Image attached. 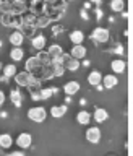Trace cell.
Masks as SVG:
<instances>
[{
	"label": "cell",
	"mask_w": 133,
	"mask_h": 156,
	"mask_svg": "<svg viewBox=\"0 0 133 156\" xmlns=\"http://www.w3.org/2000/svg\"><path fill=\"white\" fill-rule=\"evenodd\" d=\"M39 80V78H36V75H33V73H29V72H16V75H15V81H16V85H19V86H26V88H29V86H33L34 83H36Z\"/></svg>",
	"instance_id": "cell-1"
},
{
	"label": "cell",
	"mask_w": 133,
	"mask_h": 156,
	"mask_svg": "<svg viewBox=\"0 0 133 156\" xmlns=\"http://www.w3.org/2000/svg\"><path fill=\"white\" fill-rule=\"evenodd\" d=\"M21 21H23V18L18 13H3L2 18H0V23L5 28H19Z\"/></svg>",
	"instance_id": "cell-2"
},
{
	"label": "cell",
	"mask_w": 133,
	"mask_h": 156,
	"mask_svg": "<svg viewBox=\"0 0 133 156\" xmlns=\"http://www.w3.org/2000/svg\"><path fill=\"white\" fill-rule=\"evenodd\" d=\"M46 117H47V111L44 109V107H41V106H34V107H31V109L28 111V119L33 120V122H37V124L44 122Z\"/></svg>",
	"instance_id": "cell-3"
},
{
	"label": "cell",
	"mask_w": 133,
	"mask_h": 156,
	"mask_svg": "<svg viewBox=\"0 0 133 156\" xmlns=\"http://www.w3.org/2000/svg\"><path fill=\"white\" fill-rule=\"evenodd\" d=\"M109 37H110L109 29L99 28V26H97L94 31H93V34H91V39L94 42H107V41H109Z\"/></svg>",
	"instance_id": "cell-4"
},
{
	"label": "cell",
	"mask_w": 133,
	"mask_h": 156,
	"mask_svg": "<svg viewBox=\"0 0 133 156\" xmlns=\"http://www.w3.org/2000/svg\"><path fill=\"white\" fill-rule=\"evenodd\" d=\"M26 72L29 73H33V75H36L37 72H41V68H42V62L37 58V55H34V57H29L28 60H26Z\"/></svg>",
	"instance_id": "cell-5"
},
{
	"label": "cell",
	"mask_w": 133,
	"mask_h": 156,
	"mask_svg": "<svg viewBox=\"0 0 133 156\" xmlns=\"http://www.w3.org/2000/svg\"><path fill=\"white\" fill-rule=\"evenodd\" d=\"M86 140L89 141V143L93 145H97L101 141V130H99V127H89V129L86 130Z\"/></svg>",
	"instance_id": "cell-6"
},
{
	"label": "cell",
	"mask_w": 133,
	"mask_h": 156,
	"mask_svg": "<svg viewBox=\"0 0 133 156\" xmlns=\"http://www.w3.org/2000/svg\"><path fill=\"white\" fill-rule=\"evenodd\" d=\"M31 143H33V135L28 133V132H21V133L16 136V145L19 146V148L26 150V148L31 146Z\"/></svg>",
	"instance_id": "cell-7"
},
{
	"label": "cell",
	"mask_w": 133,
	"mask_h": 156,
	"mask_svg": "<svg viewBox=\"0 0 133 156\" xmlns=\"http://www.w3.org/2000/svg\"><path fill=\"white\" fill-rule=\"evenodd\" d=\"M86 47L83 46V44H73L72 51H70V57L76 58V60H81V58L86 57Z\"/></svg>",
	"instance_id": "cell-8"
},
{
	"label": "cell",
	"mask_w": 133,
	"mask_h": 156,
	"mask_svg": "<svg viewBox=\"0 0 133 156\" xmlns=\"http://www.w3.org/2000/svg\"><path fill=\"white\" fill-rule=\"evenodd\" d=\"M101 85L106 88V90H112V88H115L117 85H119V78H117L115 75H106V76H102V80H101Z\"/></svg>",
	"instance_id": "cell-9"
},
{
	"label": "cell",
	"mask_w": 133,
	"mask_h": 156,
	"mask_svg": "<svg viewBox=\"0 0 133 156\" xmlns=\"http://www.w3.org/2000/svg\"><path fill=\"white\" fill-rule=\"evenodd\" d=\"M47 54H49V57H51V62H57L58 57L63 54V49L58 46V44H54V46H51L47 49Z\"/></svg>",
	"instance_id": "cell-10"
},
{
	"label": "cell",
	"mask_w": 133,
	"mask_h": 156,
	"mask_svg": "<svg viewBox=\"0 0 133 156\" xmlns=\"http://www.w3.org/2000/svg\"><path fill=\"white\" fill-rule=\"evenodd\" d=\"M63 91H65L67 96L76 94V93L80 91V83L78 81H67L65 85H63Z\"/></svg>",
	"instance_id": "cell-11"
},
{
	"label": "cell",
	"mask_w": 133,
	"mask_h": 156,
	"mask_svg": "<svg viewBox=\"0 0 133 156\" xmlns=\"http://www.w3.org/2000/svg\"><path fill=\"white\" fill-rule=\"evenodd\" d=\"M46 36L44 34H36V36H33V39H31V46L34 47V49H37V51H42L44 47H46Z\"/></svg>",
	"instance_id": "cell-12"
},
{
	"label": "cell",
	"mask_w": 133,
	"mask_h": 156,
	"mask_svg": "<svg viewBox=\"0 0 133 156\" xmlns=\"http://www.w3.org/2000/svg\"><path fill=\"white\" fill-rule=\"evenodd\" d=\"M107 117H109V112H107L106 109H102V107H96L94 114L91 115V119H94L97 124H102V122L107 120Z\"/></svg>",
	"instance_id": "cell-13"
},
{
	"label": "cell",
	"mask_w": 133,
	"mask_h": 156,
	"mask_svg": "<svg viewBox=\"0 0 133 156\" xmlns=\"http://www.w3.org/2000/svg\"><path fill=\"white\" fill-rule=\"evenodd\" d=\"M110 68L114 73H124L125 68H127V63L124 58H115V60L110 62Z\"/></svg>",
	"instance_id": "cell-14"
},
{
	"label": "cell",
	"mask_w": 133,
	"mask_h": 156,
	"mask_svg": "<svg viewBox=\"0 0 133 156\" xmlns=\"http://www.w3.org/2000/svg\"><path fill=\"white\" fill-rule=\"evenodd\" d=\"M10 101L13 102L15 107H21L23 106V94L19 90H12L10 91Z\"/></svg>",
	"instance_id": "cell-15"
},
{
	"label": "cell",
	"mask_w": 133,
	"mask_h": 156,
	"mask_svg": "<svg viewBox=\"0 0 133 156\" xmlns=\"http://www.w3.org/2000/svg\"><path fill=\"white\" fill-rule=\"evenodd\" d=\"M68 111V106L67 104H60V106H54L51 107V115L55 117V119H60V117H63L67 114Z\"/></svg>",
	"instance_id": "cell-16"
},
{
	"label": "cell",
	"mask_w": 133,
	"mask_h": 156,
	"mask_svg": "<svg viewBox=\"0 0 133 156\" xmlns=\"http://www.w3.org/2000/svg\"><path fill=\"white\" fill-rule=\"evenodd\" d=\"M10 42H12L15 47H21V44L24 42V34L19 31V29L15 31V33H12L10 34Z\"/></svg>",
	"instance_id": "cell-17"
},
{
	"label": "cell",
	"mask_w": 133,
	"mask_h": 156,
	"mask_svg": "<svg viewBox=\"0 0 133 156\" xmlns=\"http://www.w3.org/2000/svg\"><path fill=\"white\" fill-rule=\"evenodd\" d=\"M51 70H52V76L57 78V76H62L63 73H65V67H63L62 63H58V62H52L51 63Z\"/></svg>",
	"instance_id": "cell-18"
},
{
	"label": "cell",
	"mask_w": 133,
	"mask_h": 156,
	"mask_svg": "<svg viewBox=\"0 0 133 156\" xmlns=\"http://www.w3.org/2000/svg\"><path fill=\"white\" fill-rule=\"evenodd\" d=\"M101 80H102V75H101V72H97V70H93L89 75H88V83H89L91 86L99 85Z\"/></svg>",
	"instance_id": "cell-19"
},
{
	"label": "cell",
	"mask_w": 133,
	"mask_h": 156,
	"mask_svg": "<svg viewBox=\"0 0 133 156\" xmlns=\"http://www.w3.org/2000/svg\"><path fill=\"white\" fill-rule=\"evenodd\" d=\"M70 41L73 44H83V41H85V33L80 31V29H75V31L70 33Z\"/></svg>",
	"instance_id": "cell-20"
},
{
	"label": "cell",
	"mask_w": 133,
	"mask_h": 156,
	"mask_svg": "<svg viewBox=\"0 0 133 156\" xmlns=\"http://www.w3.org/2000/svg\"><path fill=\"white\" fill-rule=\"evenodd\" d=\"M76 122H78V124H81V125H88L91 122V114H89V112H86V111H80L76 114Z\"/></svg>",
	"instance_id": "cell-21"
},
{
	"label": "cell",
	"mask_w": 133,
	"mask_h": 156,
	"mask_svg": "<svg viewBox=\"0 0 133 156\" xmlns=\"http://www.w3.org/2000/svg\"><path fill=\"white\" fill-rule=\"evenodd\" d=\"M12 145H13L12 135H10V133H2V135H0V148L7 150V148H10Z\"/></svg>",
	"instance_id": "cell-22"
},
{
	"label": "cell",
	"mask_w": 133,
	"mask_h": 156,
	"mask_svg": "<svg viewBox=\"0 0 133 156\" xmlns=\"http://www.w3.org/2000/svg\"><path fill=\"white\" fill-rule=\"evenodd\" d=\"M2 72H3V76L12 78V76L16 75V65H13V63H7V65L2 67Z\"/></svg>",
	"instance_id": "cell-23"
},
{
	"label": "cell",
	"mask_w": 133,
	"mask_h": 156,
	"mask_svg": "<svg viewBox=\"0 0 133 156\" xmlns=\"http://www.w3.org/2000/svg\"><path fill=\"white\" fill-rule=\"evenodd\" d=\"M109 7H110L112 12L120 13V12H124V8H125V2H124V0H110Z\"/></svg>",
	"instance_id": "cell-24"
},
{
	"label": "cell",
	"mask_w": 133,
	"mask_h": 156,
	"mask_svg": "<svg viewBox=\"0 0 133 156\" xmlns=\"http://www.w3.org/2000/svg\"><path fill=\"white\" fill-rule=\"evenodd\" d=\"M10 57H12V60L19 62V60H23V57H24V51L21 47H13L12 52H10Z\"/></svg>",
	"instance_id": "cell-25"
},
{
	"label": "cell",
	"mask_w": 133,
	"mask_h": 156,
	"mask_svg": "<svg viewBox=\"0 0 133 156\" xmlns=\"http://www.w3.org/2000/svg\"><path fill=\"white\" fill-rule=\"evenodd\" d=\"M39 96H41V101L49 99V98H52V96H54V93H52V86H51V88H41V90H39Z\"/></svg>",
	"instance_id": "cell-26"
},
{
	"label": "cell",
	"mask_w": 133,
	"mask_h": 156,
	"mask_svg": "<svg viewBox=\"0 0 133 156\" xmlns=\"http://www.w3.org/2000/svg\"><path fill=\"white\" fill-rule=\"evenodd\" d=\"M94 15H96V20L99 21V20H102V16H104V12H102L101 8H97V7H96V10H94Z\"/></svg>",
	"instance_id": "cell-27"
},
{
	"label": "cell",
	"mask_w": 133,
	"mask_h": 156,
	"mask_svg": "<svg viewBox=\"0 0 133 156\" xmlns=\"http://www.w3.org/2000/svg\"><path fill=\"white\" fill-rule=\"evenodd\" d=\"M80 16L85 20V21H88L89 20V15H88V10H85V8H81V12H80Z\"/></svg>",
	"instance_id": "cell-28"
},
{
	"label": "cell",
	"mask_w": 133,
	"mask_h": 156,
	"mask_svg": "<svg viewBox=\"0 0 133 156\" xmlns=\"http://www.w3.org/2000/svg\"><path fill=\"white\" fill-rule=\"evenodd\" d=\"M112 52H114V54H124V46H122V44H117L115 49Z\"/></svg>",
	"instance_id": "cell-29"
},
{
	"label": "cell",
	"mask_w": 133,
	"mask_h": 156,
	"mask_svg": "<svg viewBox=\"0 0 133 156\" xmlns=\"http://www.w3.org/2000/svg\"><path fill=\"white\" fill-rule=\"evenodd\" d=\"M31 99H33V101H41V96H39V91H31Z\"/></svg>",
	"instance_id": "cell-30"
},
{
	"label": "cell",
	"mask_w": 133,
	"mask_h": 156,
	"mask_svg": "<svg viewBox=\"0 0 133 156\" xmlns=\"http://www.w3.org/2000/svg\"><path fill=\"white\" fill-rule=\"evenodd\" d=\"M52 33H54V34H57V33L60 34V33H63V26H60V24H58V26H54V28H52Z\"/></svg>",
	"instance_id": "cell-31"
},
{
	"label": "cell",
	"mask_w": 133,
	"mask_h": 156,
	"mask_svg": "<svg viewBox=\"0 0 133 156\" xmlns=\"http://www.w3.org/2000/svg\"><path fill=\"white\" fill-rule=\"evenodd\" d=\"M81 60H83V62H80V65H81V67H85V68H86V67H89V65H91V62L88 60V58H81Z\"/></svg>",
	"instance_id": "cell-32"
},
{
	"label": "cell",
	"mask_w": 133,
	"mask_h": 156,
	"mask_svg": "<svg viewBox=\"0 0 133 156\" xmlns=\"http://www.w3.org/2000/svg\"><path fill=\"white\" fill-rule=\"evenodd\" d=\"M7 156H24V153H23V151H12V153H10V154H7Z\"/></svg>",
	"instance_id": "cell-33"
},
{
	"label": "cell",
	"mask_w": 133,
	"mask_h": 156,
	"mask_svg": "<svg viewBox=\"0 0 133 156\" xmlns=\"http://www.w3.org/2000/svg\"><path fill=\"white\" fill-rule=\"evenodd\" d=\"M5 99H7V96H5V93L0 90V106H2L3 102H5Z\"/></svg>",
	"instance_id": "cell-34"
},
{
	"label": "cell",
	"mask_w": 133,
	"mask_h": 156,
	"mask_svg": "<svg viewBox=\"0 0 133 156\" xmlns=\"http://www.w3.org/2000/svg\"><path fill=\"white\" fill-rule=\"evenodd\" d=\"M8 111H0V119H8Z\"/></svg>",
	"instance_id": "cell-35"
},
{
	"label": "cell",
	"mask_w": 133,
	"mask_h": 156,
	"mask_svg": "<svg viewBox=\"0 0 133 156\" xmlns=\"http://www.w3.org/2000/svg\"><path fill=\"white\" fill-rule=\"evenodd\" d=\"M80 106H83V107H85V106H88V101L85 99V98H81V99H80Z\"/></svg>",
	"instance_id": "cell-36"
},
{
	"label": "cell",
	"mask_w": 133,
	"mask_h": 156,
	"mask_svg": "<svg viewBox=\"0 0 133 156\" xmlns=\"http://www.w3.org/2000/svg\"><path fill=\"white\" fill-rule=\"evenodd\" d=\"M89 3H96V5H101L102 0H89Z\"/></svg>",
	"instance_id": "cell-37"
},
{
	"label": "cell",
	"mask_w": 133,
	"mask_h": 156,
	"mask_svg": "<svg viewBox=\"0 0 133 156\" xmlns=\"http://www.w3.org/2000/svg\"><path fill=\"white\" fill-rule=\"evenodd\" d=\"M96 90H97V91H102V90H104V86L99 83V85H96Z\"/></svg>",
	"instance_id": "cell-38"
},
{
	"label": "cell",
	"mask_w": 133,
	"mask_h": 156,
	"mask_svg": "<svg viewBox=\"0 0 133 156\" xmlns=\"http://www.w3.org/2000/svg\"><path fill=\"white\" fill-rule=\"evenodd\" d=\"M65 102H67V104H70V102H72V96H67L65 98Z\"/></svg>",
	"instance_id": "cell-39"
},
{
	"label": "cell",
	"mask_w": 133,
	"mask_h": 156,
	"mask_svg": "<svg viewBox=\"0 0 133 156\" xmlns=\"http://www.w3.org/2000/svg\"><path fill=\"white\" fill-rule=\"evenodd\" d=\"M89 7H91V3H89V2H86V3H85V7H83V8H85V10H88Z\"/></svg>",
	"instance_id": "cell-40"
},
{
	"label": "cell",
	"mask_w": 133,
	"mask_h": 156,
	"mask_svg": "<svg viewBox=\"0 0 133 156\" xmlns=\"http://www.w3.org/2000/svg\"><path fill=\"white\" fill-rule=\"evenodd\" d=\"M2 46H3V42H2V41H0V49H2Z\"/></svg>",
	"instance_id": "cell-41"
},
{
	"label": "cell",
	"mask_w": 133,
	"mask_h": 156,
	"mask_svg": "<svg viewBox=\"0 0 133 156\" xmlns=\"http://www.w3.org/2000/svg\"><path fill=\"white\" fill-rule=\"evenodd\" d=\"M2 67H3V65H2V63H0V70H2Z\"/></svg>",
	"instance_id": "cell-42"
},
{
	"label": "cell",
	"mask_w": 133,
	"mask_h": 156,
	"mask_svg": "<svg viewBox=\"0 0 133 156\" xmlns=\"http://www.w3.org/2000/svg\"><path fill=\"white\" fill-rule=\"evenodd\" d=\"M68 2H73V0H68Z\"/></svg>",
	"instance_id": "cell-43"
},
{
	"label": "cell",
	"mask_w": 133,
	"mask_h": 156,
	"mask_svg": "<svg viewBox=\"0 0 133 156\" xmlns=\"http://www.w3.org/2000/svg\"><path fill=\"white\" fill-rule=\"evenodd\" d=\"M0 18H2V13H0Z\"/></svg>",
	"instance_id": "cell-44"
}]
</instances>
